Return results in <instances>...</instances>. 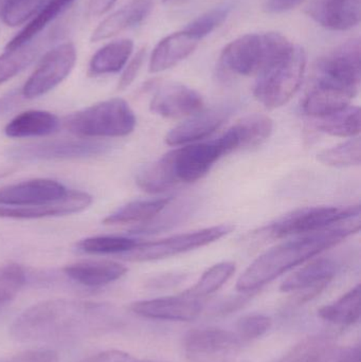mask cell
<instances>
[{"mask_svg": "<svg viewBox=\"0 0 361 362\" xmlns=\"http://www.w3.org/2000/svg\"><path fill=\"white\" fill-rule=\"evenodd\" d=\"M233 127L239 136L241 150H251L262 146L271 137L273 122L265 115L254 114L237 121Z\"/></svg>", "mask_w": 361, "mask_h": 362, "instance_id": "1f68e13d", "label": "cell"}, {"mask_svg": "<svg viewBox=\"0 0 361 362\" xmlns=\"http://www.w3.org/2000/svg\"><path fill=\"white\" fill-rule=\"evenodd\" d=\"M76 49L71 42L59 45L49 50L21 89L25 99L46 95L61 84L73 69Z\"/></svg>", "mask_w": 361, "mask_h": 362, "instance_id": "7c38bea8", "label": "cell"}, {"mask_svg": "<svg viewBox=\"0 0 361 362\" xmlns=\"http://www.w3.org/2000/svg\"><path fill=\"white\" fill-rule=\"evenodd\" d=\"M317 160L328 167L345 168L360 165V138H351L334 148L322 151L317 155Z\"/></svg>", "mask_w": 361, "mask_h": 362, "instance_id": "e575fe53", "label": "cell"}, {"mask_svg": "<svg viewBox=\"0 0 361 362\" xmlns=\"http://www.w3.org/2000/svg\"><path fill=\"white\" fill-rule=\"evenodd\" d=\"M49 0H6L0 17L8 27L23 25L33 18Z\"/></svg>", "mask_w": 361, "mask_h": 362, "instance_id": "8d00e7d4", "label": "cell"}, {"mask_svg": "<svg viewBox=\"0 0 361 362\" xmlns=\"http://www.w3.org/2000/svg\"><path fill=\"white\" fill-rule=\"evenodd\" d=\"M361 80L360 42L350 40L324 55L315 66L314 84L357 95Z\"/></svg>", "mask_w": 361, "mask_h": 362, "instance_id": "9c48e42d", "label": "cell"}, {"mask_svg": "<svg viewBox=\"0 0 361 362\" xmlns=\"http://www.w3.org/2000/svg\"><path fill=\"white\" fill-rule=\"evenodd\" d=\"M93 204V197L85 192L69 191L64 197L48 204L32 206H1L0 218L36 219L65 216L86 210Z\"/></svg>", "mask_w": 361, "mask_h": 362, "instance_id": "ac0fdd59", "label": "cell"}, {"mask_svg": "<svg viewBox=\"0 0 361 362\" xmlns=\"http://www.w3.org/2000/svg\"><path fill=\"white\" fill-rule=\"evenodd\" d=\"M8 362H59V358L52 350H30L15 355Z\"/></svg>", "mask_w": 361, "mask_h": 362, "instance_id": "b9f144b4", "label": "cell"}, {"mask_svg": "<svg viewBox=\"0 0 361 362\" xmlns=\"http://www.w3.org/2000/svg\"><path fill=\"white\" fill-rule=\"evenodd\" d=\"M20 95H23L21 91L19 93L18 91H13L0 99V114L8 112L11 108L14 107Z\"/></svg>", "mask_w": 361, "mask_h": 362, "instance_id": "c3c4849f", "label": "cell"}, {"mask_svg": "<svg viewBox=\"0 0 361 362\" xmlns=\"http://www.w3.org/2000/svg\"><path fill=\"white\" fill-rule=\"evenodd\" d=\"M341 267V263L333 257H317L288 276L280 289L283 293H298L299 303H304L320 295Z\"/></svg>", "mask_w": 361, "mask_h": 362, "instance_id": "4fadbf2b", "label": "cell"}, {"mask_svg": "<svg viewBox=\"0 0 361 362\" xmlns=\"http://www.w3.org/2000/svg\"><path fill=\"white\" fill-rule=\"evenodd\" d=\"M303 0H267L265 10L269 13H281L292 10L302 2Z\"/></svg>", "mask_w": 361, "mask_h": 362, "instance_id": "f6af8a7d", "label": "cell"}, {"mask_svg": "<svg viewBox=\"0 0 361 362\" xmlns=\"http://www.w3.org/2000/svg\"><path fill=\"white\" fill-rule=\"evenodd\" d=\"M110 146L88 139L52 140L8 150V157L20 163L90 158L107 152Z\"/></svg>", "mask_w": 361, "mask_h": 362, "instance_id": "8fae6325", "label": "cell"}, {"mask_svg": "<svg viewBox=\"0 0 361 362\" xmlns=\"http://www.w3.org/2000/svg\"><path fill=\"white\" fill-rule=\"evenodd\" d=\"M195 204L192 199L176 200L175 198L157 215L156 217L148 223H142L134 230L135 234H152L161 231H167L175 227L182 221H186L191 213L194 210Z\"/></svg>", "mask_w": 361, "mask_h": 362, "instance_id": "4dcf8cb0", "label": "cell"}, {"mask_svg": "<svg viewBox=\"0 0 361 362\" xmlns=\"http://www.w3.org/2000/svg\"><path fill=\"white\" fill-rule=\"evenodd\" d=\"M235 226H213L197 231L178 234L156 242L138 243L131 250L119 255L129 262H152L175 257L188 251L207 246L233 231Z\"/></svg>", "mask_w": 361, "mask_h": 362, "instance_id": "ba28073f", "label": "cell"}, {"mask_svg": "<svg viewBox=\"0 0 361 362\" xmlns=\"http://www.w3.org/2000/svg\"><path fill=\"white\" fill-rule=\"evenodd\" d=\"M131 310L138 316L154 320L192 321L203 312V301L182 293L174 297L135 302Z\"/></svg>", "mask_w": 361, "mask_h": 362, "instance_id": "5bb4252c", "label": "cell"}, {"mask_svg": "<svg viewBox=\"0 0 361 362\" xmlns=\"http://www.w3.org/2000/svg\"><path fill=\"white\" fill-rule=\"evenodd\" d=\"M334 346L326 337H309L297 344L278 362H332Z\"/></svg>", "mask_w": 361, "mask_h": 362, "instance_id": "d6a6232c", "label": "cell"}, {"mask_svg": "<svg viewBox=\"0 0 361 362\" xmlns=\"http://www.w3.org/2000/svg\"><path fill=\"white\" fill-rule=\"evenodd\" d=\"M360 285H357L334 303L322 306L318 310V316L326 322L341 327L355 325L360 319Z\"/></svg>", "mask_w": 361, "mask_h": 362, "instance_id": "f1b7e54d", "label": "cell"}, {"mask_svg": "<svg viewBox=\"0 0 361 362\" xmlns=\"http://www.w3.org/2000/svg\"><path fill=\"white\" fill-rule=\"evenodd\" d=\"M49 37H36L21 46L6 49L0 55V85L20 74L29 67L42 52Z\"/></svg>", "mask_w": 361, "mask_h": 362, "instance_id": "d4e9b609", "label": "cell"}, {"mask_svg": "<svg viewBox=\"0 0 361 362\" xmlns=\"http://www.w3.org/2000/svg\"><path fill=\"white\" fill-rule=\"evenodd\" d=\"M78 362H138L129 353L122 352V351H105V352L99 353V354L93 355L87 357L83 361Z\"/></svg>", "mask_w": 361, "mask_h": 362, "instance_id": "7bdbcfd3", "label": "cell"}, {"mask_svg": "<svg viewBox=\"0 0 361 362\" xmlns=\"http://www.w3.org/2000/svg\"><path fill=\"white\" fill-rule=\"evenodd\" d=\"M361 0H312L307 8L309 16L322 27L345 31L360 21Z\"/></svg>", "mask_w": 361, "mask_h": 362, "instance_id": "d6986e66", "label": "cell"}, {"mask_svg": "<svg viewBox=\"0 0 361 362\" xmlns=\"http://www.w3.org/2000/svg\"><path fill=\"white\" fill-rule=\"evenodd\" d=\"M199 42L201 40L187 29L167 36L153 51L150 71L157 74L174 67L192 54Z\"/></svg>", "mask_w": 361, "mask_h": 362, "instance_id": "ffe728a7", "label": "cell"}, {"mask_svg": "<svg viewBox=\"0 0 361 362\" xmlns=\"http://www.w3.org/2000/svg\"><path fill=\"white\" fill-rule=\"evenodd\" d=\"M68 278L87 287H101L122 278L127 268L112 261H82L64 268Z\"/></svg>", "mask_w": 361, "mask_h": 362, "instance_id": "7402d4cb", "label": "cell"}, {"mask_svg": "<svg viewBox=\"0 0 361 362\" xmlns=\"http://www.w3.org/2000/svg\"><path fill=\"white\" fill-rule=\"evenodd\" d=\"M292 46L285 36L275 32L246 34L223 50L220 63L225 69L239 76H258Z\"/></svg>", "mask_w": 361, "mask_h": 362, "instance_id": "5b68a950", "label": "cell"}, {"mask_svg": "<svg viewBox=\"0 0 361 362\" xmlns=\"http://www.w3.org/2000/svg\"><path fill=\"white\" fill-rule=\"evenodd\" d=\"M315 120L316 129L335 137L354 138L360 133V108L358 106L349 105Z\"/></svg>", "mask_w": 361, "mask_h": 362, "instance_id": "f546056e", "label": "cell"}, {"mask_svg": "<svg viewBox=\"0 0 361 362\" xmlns=\"http://www.w3.org/2000/svg\"><path fill=\"white\" fill-rule=\"evenodd\" d=\"M137 124L135 112L120 98L100 102L68 117L65 127L70 133L85 138L124 137Z\"/></svg>", "mask_w": 361, "mask_h": 362, "instance_id": "8992f818", "label": "cell"}, {"mask_svg": "<svg viewBox=\"0 0 361 362\" xmlns=\"http://www.w3.org/2000/svg\"><path fill=\"white\" fill-rule=\"evenodd\" d=\"M243 341L235 332L227 329H195L184 339V351L189 362H237Z\"/></svg>", "mask_w": 361, "mask_h": 362, "instance_id": "30bf717a", "label": "cell"}, {"mask_svg": "<svg viewBox=\"0 0 361 362\" xmlns=\"http://www.w3.org/2000/svg\"><path fill=\"white\" fill-rule=\"evenodd\" d=\"M67 189L52 180H32L0 187V206H32L64 197Z\"/></svg>", "mask_w": 361, "mask_h": 362, "instance_id": "2e32d148", "label": "cell"}, {"mask_svg": "<svg viewBox=\"0 0 361 362\" xmlns=\"http://www.w3.org/2000/svg\"><path fill=\"white\" fill-rule=\"evenodd\" d=\"M4 2H6V0H0V11H1L2 6H4Z\"/></svg>", "mask_w": 361, "mask_h": 362, "instance_id": "f907efd6", "label": "cell"}, {"mask_svg": "<svg viewBox=\"0 0 361 362\" xmlns=\"http://www.w3.org/2000/svg\"><path fill=\"white\" fill-rule=\"evenodd\" d=\"M59 125V118L51 112L28 110L12 119L4 133L10 138L42 137L54 133Z\"/></svg>", "mask_w": 361, "mask_h": 362, "instance_id": "cb8c5ba5", "label": "cell"}, {"mask_svg": "<svg viewBox=\"0 0 361 362\" xmlns=\"http://www.w3.org/2000/svg\"><path fill=\"white\" fill-rule=\"evenodd\" d=\"M146 49L142 48L136 53L135 57L129 62V65L125 68L119 81V90H124L127 87L131 86V83L136 80L142 65H143L144 59H146Z\"/></svg>", "mask_w": 361, "mask_h": 362, "instance_id": "60d3db41", "label": "cell"}, {"mask_svg": "<svg viewBox=\"0 0 361 362\" xmlns=\"http://www.w3.org/2000/svg\"><path fill=\"white\" fill-rule=\"evenodd\" d=\"M174 197L153 198L135 200L121 206L104 219L106 225H126V223H148L156 217Z\"/></svg>", "mask_w": 361, "mask_h": 362, "instance_id": "4316f807", "label": "cell"}, {"mask_svg": "<svg viewBox=\"0 0 361 362\" xmlns=\"http://www.w3.org/2000/svg\"><path fill=\"white\" fill-rule=\"evenodd\" d=\"M152 8L153 0H131L97 25L91 34V42L108 40L125 30L136 27L148 16Z\"/></svg>", "mask_w": 361, "mask_h": 362, "instance_id": "44dd1931", "label": "cell"}, {"mask_svg": "<svg viewBox=\"0 0 361 362\" xmlns=\"http://www.w3.org/2000/svg\"><path fill=\"white\" fill-rule=\"evenodd\" d=\"M235 272V264L232 262H222L203 272L201 278L194 286L184 291L187 295L203 299L207 296L218 291Z\"/></svg>", "mask_w": 361, "mask_h": 362, "instance_id": "836d02e7", "label": "cell"}, {"mask_svg": "<svg viewBox=\"0 0 361 362\" xmlns=\"http://www.w3.org/2000/svg\"><path fill=\"white\" fill-rule=\"evenodd\" d=\"M334 362H360V344L339 351L335 354Z\"/></svg>", "mask_w": 361, "mask_h": 362, "instance_id": "bcb514c9", "label": "cell"}, {"mask_svg": "<svg viewBox=\"0 0 361 362\" xmlns=\"http://www.w3.org/2000/svg\"><path fill=\"white\" fill-rule=\"evenodd\" d=\"M360 230V215H356L326 229L302 234L294 240L281 243L250 264L237 280V289L244 293L258 291L288 270L336 246Z\"/></svg>", "mask_w": 361, "mask_h": 362, "instance_id": "3957f363", "label": "cell"}, {"mask_svg": "<svg viewBox=\"0 0 361 362\" xmlns=\"http://www.w3.org/2000/svg\"><path fill=\"white\" fill-rule=\"evenodd\" d=\"M76 0H49L32 21L6 44V49L16 48L37 37L45 28L63 14Z\"/></svg>", "mask_w": 361, "mask_h": 362, "instance_id": "83f0119b", "label": "cell"}, {"mask_svg": "<svg viewBox=\"0 0 361 362\" xmlns=\"http://www.w3.org/2000/svg\"><path fill=\"white\" fill-rule=\"evenodd\" d=\"M231 8L232 6L230 4H224V6L213 8L195 19L186 29L201 40L226 21Z\"/></svg>", "mask_w": 361, "mask_h": 362, "instance_id": "f35d334b", "label": "cell"}, {"mask_svg": "<svg viewBox=\"0 0 361 362\" xmlns=\"http://www.w3.org/2000/svg\"><path fill=\"white\" fill-rule=\"evenodd\" d=\"M118 0H89L88 13L90 16H101L107 13Z\"/></svg>", "mask_w": 361, "mask_h": 362, "instance_id": "7dc6e473", "label": "cell"}, {"mask_svg": "<svg viewBox=\"0 0 361 362\" xmlns=\"http://www.w3.org/2000/svg\"><path fill=\"white\" fill-rule=\"evenodd\" d=\"M25 280V270L17 264L0 266V305L16 297Z\"/></svg>", "mask_w": 361, "mask_h": 362, "instance_id": "74e56055", "label": "cell"}, {"mask_svg": "<svg viewBox=\"0 0 361 362\" xmlns=\"http://www.w3.org/2000/svg\"><path fill=\"white\" fill-rule=\"evenodd\" d=\"M230 115L231 110L228 107L201 110L172 129L165 136V144L167 146H179L206 139L215 133Z\"/></svg>", "mask_w": 361, "mask_h": 362, "instance_id": "e0dca14e", "label": "cell"}, {"mask_svg": "<svg viewBox=\"0 0 361 362\" xmlns=\"http://www.w3.org/2000/svg\"><path fill=\"white\" fill-rule=\"evenodd\" d=\"M307 69L304 49L292 45L260 74L254 85V98L268 110L282 107L296 95Z\"/></svg>", "mask_w": 361, "mask_h": 362, "instance_id": "277c9868", "label": "cell"}, {"mask_svg": "<svg viewBox=\"0 0 361 362\" xmlns=\"http://www.w3.org/2000/svg\"><path fill=\"white\" fill-rule=\"evenodd\" d=\"M201 110H203V97L194 89L180 83L162 85L150 102V110L163 118L190 117Z\"/></svg>", "mask_w": 361, "mask_h": 362, "instance_id": "9a60e30c", "label": "cell"}, {"mask_svg": "<svg viewBox=\"0 0 361 362\" xmlns=\"http://www.w3.org/2000/svg\"><path fill=\"white\" fill-rule=\"evenodd\" d=\"M137 240L124 236L101 235L84 238L76 244L78 250L89 255H121L131 250Z\"/></svg>", "mask_w": 361, "mask_h": 362, "instance_id": "d590c367", "label": "cell"}, {"mask_svg": "<svg viewBox=\"0 0 361 362\" xmlns=\"http://www.w3.org/2000/svg\"><path fill=\"white\" fill-rule=\"evenodd\" d=\"M182 1V0H163L165 4H174V2Z\"/></svg>", "mask_w": 361, "mask_h": 362, "instance_id": "681fc988", "label": "cell"}, {"mask_svg": "<svg viewBox=\"0 0 361 362\" xmlns=\"http://www.w3.org/2000/svg\"><path fill=\"white\" fill-rule=\"evenodd\" d=\"M273 320L264 315H248L242 317L235 325L237 337L242 341H250L264 336L271 329Z\"/></svg>", "mask_w": 361, "mask_h": 362, "instance_id": "ab89813d", "label": "cell"}, {"mask_svg": "<svg viewBox=\"0 0 361 362\" xmlns=\"http://www.w3.org/2000/svg\"><path fill=\"white\" fill-rule=\"evenodd\" d=\"M360 215V204L356 206H307L297 209L261 229L265 238L279 240L292 235H302L326 229L335 223Z\"/></svg>", "mask_w": 361, "mask_h": 362, "instance_id": "52a82bcc", "label": "cell"}, {"mask_svg": "<svg viewBox=\"0 0 361 362\" xmlns=\"http://www.w3.org/2000/svg\"><path fill=\"white\" fill-rule=\"evenodd\" d=\"M184 280V274H167L155 276L148 282V286L152 288H169L176 286Z\"/></svg>", "mask_w": 361, "mask_h": 362, "instance_id": "ee69618b", "label": "cell"}, {"mask_svg": "<svg viewBox=\"0 0 361 362\" xmlns=\"http://www.w3.org/2000/svg\"><path fill=\"white\" fill-rule=\"evenodd\" d=\"M241 150L235 127L213 140L176 148L140 170L136 183L150 194H160L182 183H192L209 173L222 157Z\"/></svg>", "mask_w": 361, "mask_h": 362, "instance_id": "7a4b0ae2", "label": "cell"}, {"mask_svg": "<svg viewBox=\"0 0 361 362\" xmlns=\"http://www.w3.org/2000/svg\"><path fill=\"white\" fill-rule=\"evenodd\" d=\"M355 95L324 85L313 84L302 102V110L312 118H321L348 107Z\"/></svg>", "mask_w": 361, "mask_h": 362, "instance_id": "603a6c76", "label": "cell"}, {"mask_svg": "<svg viewBox=\"0 0 361 362\" xmlns=\"http://www.w3.org/2000/svg\"><path fill=\"white\" fill-rule=\"evenodd\" d=\"M114 322L112 306L74 300H49L25 310L11 327L21 342H68L99 333Z\"/></svg>", "mask_w": 361, "mask_h": 362, "instance_id": "6da1fadb", "label": "cell"}, {"mask_svg": "<svg viewBox=\"0 0 361 362\" xmlns=\"http://www.w3.org/2000/svg\"><path fill=\"white\" fill-rule=\"evenodd\" d=\"M134 42L129 38L116 40L102 47L91 57L88 72L90 76L117 74L126 65L133 53Z\"/></svg>", "mask_w": 361, "mask_h": 362, "instance_id": "484cf974", "label": "cell"}]
</instances>
